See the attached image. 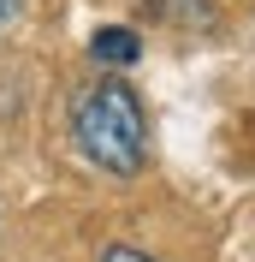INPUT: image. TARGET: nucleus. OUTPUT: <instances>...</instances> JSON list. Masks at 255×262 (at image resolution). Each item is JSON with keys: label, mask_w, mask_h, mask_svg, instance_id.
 I'll use <instances>...</instances> for the list:
<instances>
[{"label": "nucleus", "mask_w": 255, "mask_h": 262, "mask_svg": "<svg viewBox=\"0 0 255 262\" xmlns=\"http://www.w3.org/2000/svg\"><path fill=\"white\" fill-rule=\"evenodd\" d=\"M18 12H24V0H0V30H6V24H12Z\"/></svg>", "instance_id": "4"}, {"label": "nucleus", "mask_w": 255, "mask_h": 262, "mask_svg": "<svg viewBox=\"0 0 255 262\" xmlns=\"http://www.w3.org/2000/svg\"><path fill=\"white\" fill-rule=\"evenodd\" d=\"M89 60H95L101 72H125V66L143 60V36L131 30V24H101V30L89 36Z\"/></svg>", "instance_id": "2"}, {"label": "nucleus", "mask_w": 255, "mask_h": 262, "mask_svg": "<svg viewBox=\"0 0 255 262\" xmlns=\"http://www.w3.org/2000/svg\"><path fill=\"white\" fill-rule=\"evenodd\" d=\"M71 143H78L83 161H95L113 179H137L148 161V114L143 96L131 90L119 72L113 78H95L71 96Z\"/></svg>", "instance_id": "1"}, {"label": "nucleus", "mask_w": 255, "mask_h": 262, "mask_svg": "<svg viewBox=\"0 0 255 262\" xmlns=\"http://www.w3.org/2000/svg\"><path fill=\"white\" fill-rule=\"evenodd\" d=\"M101 262H160V256H148V250H137V245H107Z\"/></svg>", "instance_id": "3"}]
</instances>
